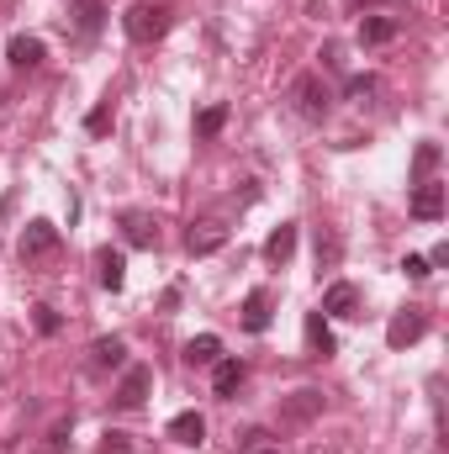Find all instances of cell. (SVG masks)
Returning <instances> with one entry per match:
<instances>
[{
	"mask_svg": "<svg viewBox=\"0 0 449 454\" xmlns=\"http://www.w3.org/2000/svg\"><path fill=\"white\" fill-rule=\"evenodd\" d=\"M122 27H127L132 43H159V37L169 32V5H159V0H138V5L122 16Z\"/></svg>",
	"mask_w": 449,
	"mask_h": 454,
	"instance_id": "cell-1",
	"label": "cell"
},
{
	"mask_svg": "<svg viewBox=\"0 0 449 454\" xmlns=\"http://www.w3.org/2000/svg\"><path fill=\"white\" fill-rule=\"evenodd\" d=\"M328 106H334L328 85H323L318 74H302V80H296V112L312 116V121H323V116H328Z\"/></svg>",
	"mask_w": 449,
	"mask_h": 454,
	"instance_id": "cell-2",
	"label": "cell"
},
{
	"mask_svg": "<svg viewBox=\"0 0 449 454\" xmlns=\"http://www.w3.org/2000/svg\"><path fill=\"white\" fill-rule=\"evenodd\" d=\"M16 248H21V259H48V254L59 248V227L37 217V223H27V232H21V243H16Z\"/></svg>",
	"mask_w": 449,
	"mask_h": 454,
	"instance_id": "cell-3",
	"label": "cell"
},
{
	"mask_svg": "<svg viewBox=\"0 0 449 454\" xmlns=\"http://www.w3.org/2000/svg\"><path fill=\"white\" fill-rule=\"evenodd\" d=\"M148 391H154V370H148V364H132V370L122 375V386H116V407H143Z\"/></svg>",
	"mask_w": 449,
	"mask_h": 454,
	"instance_id": "cell-4",
	"label": "cell"
},
{
	"mask_svg": "<svg viewBox=\"0 0 449 454\" xmlns=\"http://www.w3.org/2000/svg\"><path fill=\"white\" fill-rule=\"evenodd\" d=\"M423 328H429L423 307H407V312H397V317H391V328H386V343H391V348H407V343L423 339Z\"/></svg>",
	"mask_w": 449,
	"mask_h": 454,
	"instance_id": "cell-5",
	"label": "cell"
},
{
	"mask_svg": "<svg viewBox=\"0 0 449 454\" xmlns=\"http://www.w3.org/2000/svg\"><path fill=\"white\" fill-rule=\"evenodd\" d=\"M318 312H323V317H359V291H354L349 280H338V286H328V296H323Z\"/></svg>",
	"mask_w": 449,
	"mask_h": 454,
	"instance_id": "cell-6",
	"label": "cell"
},
{
	"mask_svg": "<svg viewBox=\"0 0 449 454\" xmlns=\"http://www.w3.org/2000/svg\"><path fill=\"white\" fill-rule=\"evenodd\" d=\"M413 217H423V223L445 217V185H434V180H418V191H413Z\"/></svg>",
	"mask_w": 449,
	"mask_h": 454,
	"instance_id": "cell-7",
	"label": "cell"
},
{
	"mask_svg": "<svg viewBox=\"0 0 449 454\" xmlns=\"http://www.w3.org/2000/svg\"><path fill=\"white\" fill-rule=\"evenodd\" d=\"M122 232H127L132 248H154L159 243V223L148 212H122Z\"/></svg>",
	"mask_w": 449,
	"mask_h": 454,
	"instance_id": "cell-8",
	"label": "cell"
},
{
	"mask_svg": "<svg viewBox=\"0 0 449 454\" xmlns=\"http://www.w3.org/2000/svg\"><path fill=\"white\" fill-rule=\"evenodd\" d=\"M223 243H227V227H223V223H201V227H191V232H185V248H191L196 259L217 254Z\"/></svg>",
	"mask_w": 449,
	"mask_h": 454,
	"instance_id": "cell-9",
	"label": "cell"
},
{
	"mask_svg": "<svg viewBox=\"0 0 449 454\" xmlns=\"http://www.w3.org/2000/svg\"><path fill=\"white\" fill-rule=\"evenodd\" d=\"M169 439L185 444V450H196V444L207 439V418H201V412H180V418H169Z\"/></svg>",
	"mask_w": 449,
	"mask_h": 454,
	"instance_id": "cell-10",
	"label": "cell"
},
{
	"mask_svg": "<svg viewBox=\"0 0 449 454\" xmlns=\"http://www.w3.org/2000/svg\"><path fill=\"white\" fill-rule=\"evenodd\" d=\"M291 254H296V223H280L264 238V259H270V264H286Z\"/></svg>",
	"mask_w": 449,
	"mask_h": 454,
	"instance_id": "cell-11",
	"label": "cell"
},
{
	"mask_svg": "<svg viewBox=\"0 0 449 454\" xmlns=\"http://www.w3.org/2000/svg\"><path fill=\"white\" fill-rule=\"evenodd\" d=\"M270 307H275L270 291H248V301H243V328H248V333H264V328H270Z\"/></svg>",
	"mask_w": 449,
	"mask_h": 454,
	"instance_id": "cell-12",
	"label": "cell"
},
{
	"mask_svg": "<svg viewBox=\"0 0 449 454\" xmlns=\"http://www.w3.org/2000/svg\"><path fill=\"white\" fill-rule=\"evenodd\" d=\"M96 275H101L106 291H122V280H127V259H122L116 248H101V254H96Z\"/></svg>",
	"mask_w": 449,
	"mask_h": 454,
	"instance_id": "cell-13",
	"label": "cell"
},
{
	"mask_svg": "<svg viewBox=\"0 0 449 454\" xmlns=\"http://www.w3.org/2000/svg\"><path fill=\"white\" fill-rule=\"evenodd\" d=\"M307 348L318 354V359H328L338 343H334V333H328V317L323 312H307Z\"/></svg>",
	"mask_w": 449,
	"mask_h": 454,
	"instance_id": "cell-14",
	"label": "cell"
},
{
	"mask_svg": "<svg viewBox=\"0 0 449 454\" xmlns=\"http://www.w3.org/2000/svg\"><path fill=\"white\" fill-rule=\"evenodd\" d=\"M223 359V339L217 333H201V339L185 343V364H217Z\"/></svg>",
	"mask_w": 449,
	"mask_h": 454,
	"instance_id": "cell-15",
	"label": "cell"
},
{
	"mask_svg": "<svg viewBox=\"0 0 449 454\" xmlns=\"http://www.w3.org/2000/svg\"><path fill=\"white\" fill-rule=\"evenodd\" d=\"M122 359H127V343L122 339H96L91 343V364H96V370H116Z\"/></svg>",
	"mask_w": 449,
	"mask_h": 454,
	"instance_id": "cell-16",
	"label": "cell"
},
{
	"mask_svg": "<svg viewBox=\"0 0 449 454\" xmlns=\"http://www.w3.org/2000/svg\"><path fill=\"white\" fill-rule=\"evenodd\" d=\"M280 412H286L291 423H307V418H318V412H323V396H318V391H296Z\"/></svg>",
	"mask_w": 449,
	"mask_h": 454,
	"instance_id": "cell-17",
	"label": "cell"
},
{
	"mask_svg": "<svg viewBox=\"0 0 449 454\" xmlns=\"http://www.w3.org/2000/svg\"><path fill=\"white\" fill-rule=\"evenodd\" d=\"M11 64L16 69H37L43 64V43L37 37H11Z\"/></svg>",
	"mask_w": 449,
	"mask_h": 454,
	"instance_id": "cell-18",
	"label": "cell"
},
{
	"mask_svg": "<svg viewBox=\"0 0 449 454\" xmlns=\"http://www.w3.org/2000/svg\"><path fill=\"white\" fill-rule=\"evenodd\" d=\"M238 386H243V364H238V359H217V375H212V391H217V396H232Z\"/></svg>",
	"mask_w": 449,
	"mask_h": 454,
	"instance_id": "cell-19",
	"label": "cell"
},
{
	"mask_svg": "<svg viewBox=\"0 0 449 454\" xmlns=\"http://www.w3.org/2000/svg\"><path fill=\"white\" fill-rule=\"evenodd\" d=\"M397 37V21L391 16H365L359 21V43H391Z\"/></svg>",
	"mask_w": 449,
	"mask_h": 454,
	"instance_id": "cell-20",
	"label": "cell"
},
{
	"mask_svg": "<svg viewBox=\"0 0 449 454\" xmlns=\"http://www.w3.org/2000/svg\"><path fill=\"white\" fill-rule=\"evenodd\" d=\"M101 16H106V5L101 0H75V27L91 37V32H101Z\"/></svg>",
	"mask_w": 449,
	"mask_h": 454,
	"instance_id": "cell-21",
	"label": "cell"
},
{
	"mask_svg": "<svg viewBox=\"0 0 449 454\" xmlns=\"http://www.w3.org/2000/svg\"><path fill=\"white\" fill-rule=\"evenodd\" d=\"M112 121H116L112 101H101V106H96V112L85 116V132H91V137H106V132H112Z\"/></svg>",
	"mask_w": 449,
	"mask_h": 454,
	"instance_id": "cell-22",
	"label": "cell"
},
{
	"mask_svg": "<svg viewBox=\"0 0 449 454\" xmlns=\"http://www.w3.org/2000/svg\"><path fill=\"white\" fill-rule=\"evenodd\" d=\"M223 121H227V106H207V112L196 116V132H201V137H217Z\"/></svg>",
	"mask_w": 449,
	"mask_h": 454,
	"instance_id": "cell-23",
	"label": "cell"
},
{
	"mask_svg": "<svg viewBox=\"0 0 449 454\" xmlns=\"http://www.w3.org/2000/svg\"><path fill=\"white\" fill-rule=\"evenodd\" d=\"M434 164H439V148H434V143H423V148H418V159H413V169H418V180H423V175H429Z\"/></svg>",
	"mask_w": 449,
	"mask_h": 454,
	"instance_id": "cell-24",
	"label": "cell"
},
{
	"mask_svg": "<svg viewBox=\"0 0 449 454\" xmlns=\"http://www.w3.org/2000/svg\"><path fill=\"white\" fill-rule=\"evenodd\" d=\"M402 275H407V280H423V275H429V259L407 254V259H402Z\"/></svg>",
	"mask_w": 449,
	"mask_h": 454,
	"instance_id": "cell-25",
	"label": "cell"
},
{
	"mask_svg": "<svg viewBox=\"0 0 449 454\" xmlns=\"http://www.w3.org/2000/svg\"><path fill=\"white\" fill-rule=\"evenodd\" d=\"M69 450V423H59L53 434H48V454H64Z\"/></svg>",
	"mask_w": 449,
	"mask_h": 454,
	"instance_id": "cell-26",
	"label": "cell"
},
{
	"mask_svg": "<svg viewBox=\"0 0 449 454\" xmlns=\"http://www.w3.org/2000/svg\"><path fill=\"white\" fill-rule=\"evenodd\" d=\"M349 96H375V80H370V74H354V80H349Z\"/></svg>",
	"mask_w": 449,
	"mask_h": 454,
	"instance_id": "cell-27",
	"label": "cell"
},
{
	"mask_svg": "<svg viewBox=\"0 0 449 454\" xmlns=\"http://www.w3.org/2000/svg\"><path fill=\"white\" fill-rule=\"evenodd\" d=\"M37 328H43V333H59V312H53V307H37Z\"/></svg>",
	"mask_w": 449,
	"mask_h": 454,
	"instance_id": "cell-28",
	"label": "cell"
},
{
	"mask_svg": "<svg viewBox=\"0 0 449 454\" xmlns=\"http://www.w3.org/2000/svg\"><path fill=\"white\" fill-rule=\"evenodd\" d=\"M101 454H127V434H106V444H101Z\"/></svg>",
	"mask_w": 449,
	"mask_h": 454,
	"instance_id": "cell-29",
	"label": "cell"
},
{
	"mask_svg": "<svg viewBox=\"0 0 449 454\" xmlns=\"http://www.w3.org/2000/svg\"><path fill=\"white\" fill-rule=\"evenodd\" d=\"M259 454H280V450H259Z\"/></svg>",
	"mask_w": 449,
	"mask_h": 454,
	"instance_id": "cell-30",
	"label": "cell"
}]
</instances>
